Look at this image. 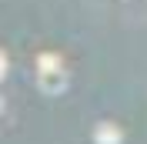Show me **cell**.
Instances as JSON below:
<instances>
[{
	"label": "cell",
	"mask_w": 147,
	"mask_h": 144,
	"mask_svg": "<svg viewBox=\"0 0 147 144\" xmlns=\"http://www.w3.org/2000/svg\"><path fill=\"white\" fill-rule=\"evenodd\" d=\"M97 144H120V134L114 131V127L104 124V127H100V134H97Z\"/></svg>",
	"instance_id": "obj_1"
}]
</instances>
